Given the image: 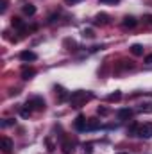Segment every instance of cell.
Wrapping results in <instances>:
<instances>
[{
    "label": "cell",
    "instance_id": "24",
    "mask_svg": "<svg viewBox=\"0 0 152 154\" xmlns=\"http://www.w3.org/2000/svg\"><path fill=\"white\" fill-rule=\"evenodd\" d=\"M47 147H48L47 151H54V143H52L50 140H47Z\"/></svg>",
    "mask_w": 152,
    "mask_h": 154
},
{
    "label": "cell",
    "instance_id": "28",
    "mask_svg": "<svg viewBox=\"0 0 152 154\" xmlns=\"http://www.w3.org/2000/svg\"><path fill=\"white\" fill-rule=\"evenodd\" d=\"M99 115H108V109L106 108H99Z\"/></svg>",
    "mask_w": 152,
    "mask_h": 154
},
{
    "label": "cell",
    "instance_id": "3",
    "mask_svg": "<svg viewBox=\"0 0 152 154\" xmlns=\"http://www.w3.org/2000/svg\"><path fill=\"white\" fill-rule=\"evenodd\" d=\"M138 136L140 138H150L152 136V124H140Z\"/></svg>",
    "mask_w": 152,
    "mask_h": 154
},
{
    "label": "cell",
    "instance_id": "19",
    "mask_svg": "<svg viewBox=\"0 0 152 154\" xmlns=\"http://www.w3.org/2000/svg\"><path fill=\"white\" fill-rule=\"evenodd\" d=\"M125 68H132V63H125V61H122V65L116 66V70H125Z\"/></svg>",
    "mask_w": 152,
    "mask_h": 154
},
{
    "label": "cell",
    "instance_id": "11",
    "mask_svg": "<svg viewBox=\"0 0 152 154\" xmlns=\"http://www.w3.org/2000/svg\"><path fill=\"white\" fill-rule=\"evenodd\" d=\"M131 116H132V109H129V108H123L118 111V120H129Z\"/></svg>",
    "mask_w": 152,
    "mask_h": 154
},
{
    "label": "cell",
    "instance_id": "9",
    "mask_svg": "<svg viewBox=\"0 0 152 154\" xmlns=\"http://www.w3.org/2000/svg\"><path fill=\"white\" fill-rule=\"evenodd\" d=\"M136 25H138V20L134 16H125L123 18V27L125 29H134Z\"/></svg>",
    "mask_w": 152,
    "mask_h": 154
},
{
    "label": "cell",
    "instance_id": "8",
    "mask_svg": "<svg viewBox=\"0 0 152 154\" xmlns=\"http://www.w3.org/2000/svg\"><path fill=\"white\" fill-rule=\"evenodd\" d=\"M0 145H2V151H4V152H11V151H13V140L7 138V136H4V138L0 140Z\"/></svg>",
    "mask_w": 152,
    "mask_h": 154
},
{
    "label": "cell",
    "instance_id": "30",
    "mask_svg": "<svg viewBox=\"0 0 152 154\" xmlns=\"http://www.w3.org/2000/svg\"><path fill=\"white\" fill-rule=\"evenodd\" d=\"M68 4H74V2H79V0H66Z\"/></svg>",
    "mask_w": 152,
    "mask_h": 154
},
{
    "label": "cell",
    "instance_id": "14",
    "mask_svg": "<svg viewBox=\"0 0 152 154\" xmlns=\"http://www.w3.org/2000/svg\"><path fill=\"white\" fill-rule=\"evenodd\" d=\"M131 54H132V56H143V47H141L140 43H134V45L131 47Z\"/></svg>",
    "mask_w": 152,
    "mask_h": 154
},
{
    "label": "cell",
    "instance_id": "18",
    "mask_svg": "<svg viewBox=\"0 0 152 154\" xmlns=\"http://www.w3.org/2000/svg\"><path fill=\"white\" fill-rule=\"evenodd\" d=\"M122 99V91H114L111 95H108V100L109 102H116V100H120Z\"/></svg>",
    "mask_w": 152,
    "mask_h": 154
},
{
    "label": "cell",
    "instance_id": "7",
    "mask_svg": "<svg viewBox=\"0 0 152 154\" xmlns=\"http://www.w3.org/2000/svg\"><path fill=\"white\" fill-rule=\"evenodd\" d=\"M93 23H95V25H106V23H109V14L99 13V14L95 16V20H93Z\"/></svg>",
    "mask_w": 152,
    "mask_h": 154
},
{
    "label": "cell",
    "instance_id": "26",
    "mask_svg": "<svg viewBox=\"0 0 152 154\" xmlns=\"http://www.w3.org/2000/svg\"><path fill=\"white\" fill-rule=\"evenodd\" d=\"M102 4H118L120 0H100Z\"/></svg>",
    "mask_w": 152,
    "mask_h": 154
},
{
    "label": "cell",
    "instance_id": "20",
    "mask_svg": "<svg viewBox=\"0 0 152 154\" xmlns=\"http://www.w3.org/2000/svg\"><path fill=\"white\" fill-rule=\"evenodd\" d=\"M7 125H14V118H5L2 122V127H7Z\"/></svg>",
    "mask_w": 152,
    "mask_h": 154
},
{
    "label": "cell",
    "instance_id": "21",
    "mask_svg": "<svg viewBox=\"0 0 152 154\" xmlns=\"http://www.w3.org/2000/svg\"><path fill=\"white\" fill-rule=\"evenodd\" d=\"M31 113H32V111H31V109H29L27 106H25V108L22 109V116H23V118H27V116H31Z\"/></svg>",
    "mask_w": 152,
    "mask_h": 154
},
{
    "label": "cell",
    "instance_id": "6",
    "mask_svg": "<svg viewBox=\"0 0 152 154\" xmlns=\"http://www.w3.org/2000/svg\"><path fill=\"white\" fill-rule=\"evenodd\" d=\"M61 151H63V154H72L75 151V143L70 142V140H63L61 142Z\"/></svg>",
    "mask_w": 152,
    "mask_h": 154
},
{
    "label": "cell",
    "instance_id": "27",
    "mask_svg": "<svg viewBox=\"0 0 152 154\" xmlns=\"http://www.w3.org/2000/svg\"><path fill=\"white\" fill-rule=\"evenodd\" d=\"M65 45H66V47H75V41H70V39H66V41H65Z\"/></svg>",
    "mask_w": 152,
    "mask_h": 154
},
{
    "label": "cell",
    "instance_id": "10",
    "mask_svg": "<svg viewBox=\"0 0 152 154\" xmlns=\"http://www.w3.org/2000/svg\"><path fill=\"white\" fill-rule=\"evenodd\" d=\"M22 11H23L25 16H34V14H36V5H32V4H25V5L22 7Z\"/></svg>",
    "mask_w": 152,
    "mask_h": 154
},
{
    "label": "cell",
    "instance_id": "4",
    "mask_svg": "<svg viewBox=\"0 0 152 154\" xmlns=\"http://www.w3.org/2000/svg\"><path fill=\"white\" fill-rule=\"evenodd\" d=\"M20 59H22L23 63H31V61H36L38 56H36V52H32V50H23V52H20Z\"/></svg>",
    "mask_w": 152,
    "mask_h": 154
},
{
    "label": "cell",
    "instance_id": "25",
    "mask_svg": "<svg viewBox=\"0 0 152 154\" xmlns=\"http://www.w3.org/2000/svg\"><path fill=\"white\" fill-rule=\"evenodd\" d=\"M145 65H152V54H149V56L145 57Z\"/></svg>",
    "mask_w": 152,
    "mask_h": 154
},
{
    "label": "cell",
    "instance_id": "31",
    "mask_svg": "<svg viewBox=\"0 0 152 154\" xmlns=\"http://www.w3.org/2000/svg\"><path fill=\"white\" fill-rule=\"evenodd\" d=\"M118 154H127V152H118Z\"/></svg>",
    "mask_w": 152,
    "mask_h": 154
},
{
    "label": "cell",
    "instance_id": "22",
    "mask_svg": "<svg viewBox=\"0 0 152 154\" xmlns=\"http://www.w3.org/2000/svg\"><path fill=\"white\" fill-rule=\"evenodd\" d=\"M82 34H84V38H93V36H95V34H93V31H91V29H86V31H84V32H82Z\"/></svg>",
    "mask_w": 152,
    "mask_h": 154
},
{
    "label": "cell",
    "instance_id": "1",
    "mask_svg": "<svg viewBox=\"0 0 152 154\" xmlns=\"http://www.w3.org/2000/svg\"><path fill=\"white\" fill-rule=\"evenodd\" d=\"M91 99H93V93L84 91V90H77V91H72V93H70L68 102H70L72 108H82V106H84L86 102H90Z\"/></svg>",
    "mask_w": 152,
    "mask_h": 154
},
{
    "label": "cell",
    "instance_id": "16",
    "mask_svg": "<svg viewBox=\"0 0 152 154\" xmlns=\"http://www.w3.org/2000/svg\"><path fill=\"white\" fill-rule=\"evenodd\" d=\"M138 131H140V124H136V122H132L129 125V129H127L129 136H138Z\"/></svg>",
    "mask_w": 152,
    "mask_h": 154
},
{
    "label": "cell",
    "instance_id": "15",
    "mask_svg": "<svg viewBox=\"0 0 152 154\" xmlns=\"http://www.w3.org/2000/svg\"><path fill=\"white\" fill-rule=\"evenodd\" d=\"M100 125V122L97 120V118H88V125H86V131H93V129H97Z\"/></svg>",
    "mask_w": 152,
    "mask_h": 154
},
{
    "label": "cell",
    "instance_id": "5",
    "mask_svg": "<svg viewBox=\"0 0 152 154\" xmlns=\"http://www.w3.org/2000/svg\"><path fill=\"white\" fill-rule=\"evenodd\" d=\"M86 125H88V118L84 115H79L75 118V122H74V127L77 131H86Z\"/></svg>",
    "mask_w": 152,
    "mask_h": 154
},
{
    "label": "cell",
    "instance_id": "13",
    "mask_svg": "<svg viewBox=\"0 0 152 154\" xmlns=\"http://www.w3.org/2000/svg\"><path fill=\"white\" fill-rule=\"evenodd\" d=\"M11 23H13V27H14V29H18V31H22V32L25 31V23H23V20H20V18H16V16H14Z\"/></svg>",
    "mask_w": 152,
    "mask_h": 154
},
{
    "label": "cell",
    "instance_id": "17",
    "mask_svg": "<svg viewBox=\"0 0 152 154\" xmlns=\"http://www.w3.org/2000/svg\"><path fill=\"white\" fill-rule=\"evenodd\" d=\"M57 93H59V100L63 102V100H66V99H70V95L66 93V90L65 88H61V86H57Z\"/></svg>",
    "mask_w": 152,
    "mask_h": 154
},
{
    "label": "cell",
    "instance_id": "23",
    "mask_svg": "<svg viewBox=\"0 0 152 154\" xmlns=\"http://www.w3.org/2000/svg\"><path fill=\"white\" fill-rule=\"evenodd\" d=\"M5 9H7V0H2V5H0V11L4 13Z\"/></svg>",
    "mask_w": 152,
    "mask_h": 154
},
{
    "label": "cell",
    "instance_id": "2",
    "mask_svg": "<svg viewBox=\"0 0 152 154\" xmlns=\"http://www.w3.org/2000/svg\"><path fill=\"white\" fill-rule=\"evenodd\" d=\"M25 106H27L31 111H45V108H47L43 97H32V99H29Z\"/></svg>",
    "mask_w": 152,
    "mask_h": 154
},
{
    "label": "cell",
    "instance_id": "29",
    "mask_svg": "<svg viewBox=\"0 0 152 154\" xmlns=\"http://www.w3.org/2000/svg\"><path fill=\"white\" fill-rule=\"evenodd\" d=\"M145 22H147V23H150V25H152V14H145Z\"/></svg>",
    "mask_w": 152,
    "mask_h": 154
},
{
    "label": "cell",
    "instance_id": "12",
    "mask_svg": "<svg viewBox=\"0 0 152 154\" xmlns=\"http://www.w3.org/2000/svg\"><path fill=\"white\" fill-rule=\"evenodd\" d=\"M34 75H36V70H34V68H27V66H25V68L22 70V79H25V81L32 79Z\"/></svg>",
    "mask_w": 152,
    "mask_h": 154
}]
</instances>
